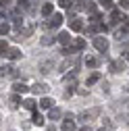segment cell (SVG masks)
Here are the masks:
<instances>
[{"label":"cell","instance_id":"obj_5","mask_svg":"<svg viewBox=\"0 0 129 131\" xmlns=\"http://www.w3.org/2000/svg\"><path fill=\"white\" fill-rule=\"evenodd\" d=\"M4 56L10 58V60H17V58H21V52L17 50V48H8V50L4 52Z\"/></svg>","mask_w":129,"mask_h":131},{"label":"cell","instance_id":"obj_12","mask_svg":"<svg viewBox=\"0 0 129 131\" xmlns=\"http://www.w3.org/2000/svg\"><path fill=\"white\" fill-rule=\"evenodd\" d=\"M73 48H75V50H83V48H85V40H81V38H77V40L73 42Z\"/></svg>","mask_w":129,"mask_h":131},{"label":"cell","instance_id":"obj_23","mask_svg":"<svg viewBox=\"0 0 129 131\" xmlns=\"http://www.w3.org/2000/svg\"><path fill=\"white\" fill-rule=\"evenodd\" d=\"M8 31H10V25H8V23H2V25H0V34H2V36L8 34Z\"/></svg>","mask_w":129,"mask_h":131},{"label":"cell","instance_id":"obj_9","mask_svg":"<svg viewBox=\"0 0 129 131\" xmlns=\"http://www.w3.org/2000/svg\"><path fill=\"white\" fill-rule=\"evenodd\" d=\"M31 90H34V94H46V92H48V85H46V83H36Z\"/></svg>","mask_w":129,"mask_h":131},{"label":"cell","instance_id":"obj_13","mask_svg":"<svg viewBox=\"0 0 129 131\" xmlns=\"http://www.w3.org/2000/svg\"><path fill=\"white\" fill-rule=\"evenodd\" d=\"M52 10H54V4H44V6H42V15H44V17L52 15Z\"/></svg>","mask_w":129,"mask_h":131},{"label":"cell","instance_id":"obj_15","mask_svg":"<svg viewBox=\"0 0 129 131\" xmlns=\"http://www.w3.org/2000/svg\"><path fill=\"white\" fill-rule=\"evenodd\" d=\"M85 64H88V67H98V58H94V56H85Z\"/></svg>","mask_w":129,"mask_h":131},{"label":"cell","instance_id":"obj_30","mask_svg":"<svg viewBox=\"0 0 129 131\" xmlns=\"http://www.w3.org/2000/svg\"><path fill=\"white\" fill-rule=\"evenodd\" d=\"M127 60H129V52H127Z\"/></svg>","mask_w":129,"mask_h":131},{"label":"cell","instance_id":"obj_27","mask_svg":"<svg viewBox=\"0 0 129 131\" xmlns=\"http://www.w3.org/2000/svg\"><path fill=\"white\" fill-rule=\"evenodd\" d=\"M31 31H34L31 27H25V29H21V36H31Z\"/></svg>","mask_w":129,"mask_h":131},{"label":"cell","instance_id":"obj_16","mask_svg":"<svg viewBox=\"0 0 129 131\" xmlns=\"http://www.w3.org/2000/svg\"><path fill=\"white\" fill-rule=\"evenodd\" d=\"M40 106H42V108H52V100H50V98H42V100H40Z\"/></svg>","mask_w":129,"mask_h":131},{"label":"cell","instance_id":"obj_24","mask_svg":"<svg viewBox=\"0 0 129 131\" xmlns=\"http://www.w3.org/2000/svg\"><path fill=\"white\" fill-rule=\"evenodd\" d=\"M58 6H62V8H69V6H71V0H58Z\"/></svg>","mask_w":129,"mask_h":131},{"label":"cell","instance_id":"obj_4","mask_svg":"<svg viewBox=\"0 0 129 131\" xmlns=\"http://www.w3.org/2000/svg\"><path fill=\"white\" fill-rule=\"evenodd\" d=\"M123 69H125V62H123V60H112V62H110V71H112V73H121Z\"/></svg>","mask_w":129,"mask_h":131},{"label":"cell","instance_id":"obj_22","mask_svg":"<svg viewBox=\"0 0 129 131\" xmlns=\"http://www.w3.org/2000/svg\"><path fill=\"white\" fill-rule=\"evenodd\" d=\"M50 69H52V62H44L42 67H40V71H42V73H48Z\"/></svg>","mask_w":129,"mask_h":131},{"label":"cell","instance_id":"obj_28","mask_svg":"<svg viewBox=\"0 0 129 131\" xmlns=\"http://www.w3.org/2000/svg\"><path fill=\"white\" fill-rule=\"evenodd\" d=\"M121 8H125V10H129V0H121Z\"/></svg>","mask_w":129,"mask_h":131},{"label":"cell","instance_id":"obj_11","mask_svg":"<svg viewBox=\"0 0 129 131\" xmlns=\"http://www.w3.org/2000/svg\"><path fill=\"white\" fill-rule=\"evenodd\" d=\"M110 21H112V23H119V21H123V15H121V10H112V13H110Z\"/></svg>","mask_w":129,"mask_h":131},{"label":"cell","instance_id":"obj_21","mask_svg":"<svg viewBox=\"0 0 129 131\" xmlns=\"http://www.w3.org/2000/svg\"><path fill=\"white\" fill-rule=\"evenodd\" d=\"M52 42H54V38H52V36H44V38H42V46H50Z\"/></svg>","mask_w":129,"mask_h":131},{"label":"cell","instance_id":"obj_20","mask_svg":"<svg viewBox=\"0 0 129 131\" xmlns=\"http://www.w3.org/2000/svg\"><path fill=\"white\" fill-rule=\"evenodd\" d=\"M19 102H21V98H19V94H15V96H10V106L15 108V106H19Z\"/></svg>","mask_w":129,"mask_h":131},{"label":"cell","instance_id":"obj_1","mask_svg":"<svg viewBox=\"0 0 129 131\" xmlns=\"http://www.w3.org/2000/svg\"><path fill=\"white\" fill-rule=\"evenodd\" d=\"M98 114H100V108H92L90 112H88V110H85V112H81V114H79V119L85 121V123H90L94 117H98Z\"/></svg>","mask_w":129,"mask_h":131},{"label":"cell","instance_id":"obj_18","mask_svg":"<svg viewBox=\"0 0 129 131\" xmlns=\"http://www.w3.org/2000/svg\"><path fill=\"white\" fill-rule=\"evenodd\" d=\"M23 106H25L27 110H31V112L36 110V102H34V100H25V102H23Z\"/></svg>","mask_w":129,"mask_h":131},{"label":"cell","instance_id":"obj_2","mask_svg":"<svg viewBox=\"0 0 129 131\" xmlns=\"http://www.w3.org/2000/svg\"><path fill=\"white\" fill-rule=\"evenodd\" d=\"M94 46H96V50H100V52L108 50V42L104 38H94Z\"/></svg>","mask_w":129,"mask_h":131},{"label":"cell","instance_id":"obj_7","mask_svg":"<svg viewBox=\"0 0 129 131\" xmlns=\"http://www.w3.org/2000/svg\"><path fill=\"white\" fill-rule=\"evenodd\" d=\"M58 42H60L62 46H69V44H71V38H69L67 31H60V34H58Z\"/></svg>","mask_w":129,"mask_h":131},{"label":"cell","instance_id":"obj_26","mask_svg":"<svg viewBox=\"0 0 129 131\" xmlns=\"http://www.w3.org/2000/svg\"><path fill=\"white\" fill-rule=\"evenodd\" d=\"M0 50H2V54H4L6 50H8V44H6L4 40H2V42H0Z\"/></svg>","mask_w":129,"mask_h":131},{"label":"cell","instance_id":"obj_8","mask_svg":"<svg viewBox=\"0 0 129 131\" xmlns=\"http://www.w3.org/2000/svg\"><path fill=\"white\" fill-rule=\"evenodd\" d=\"M31 121H34V125H38V127L44 125V117H42L40 112H36V110H34V114H31Z\"/></svg>","mask_w":129,"mask_h":131},{"label":"cell","instance_id":"obj_19","mask_svg":"<svg viewBox=\"0 0 129 131\" xmlns=\"http://www.w3.org/2000/svg\"><path fill=\"white\" fill-rule=\"evenodd\" d=\"M50 119H52V121L60 119V110H58V108H50Z\"/></svg>","mask_w":129,"mask_h":131},{"label":"cell","instance_id":"obj_14","mask_svg":"<svg viewBox=\"0 0 129 131\" xmlns=\"http://www.w3.org/2000/svg\"><path fill=\"white\" fill-rule=\"evenodd\" d=\"M13 90L17 92V94H25V92H27V85H25V83H15Z\"/></svg>","mask_w":129,"mask_h":131},{"label":"cell","instance_id":"obj_25","mask_svg":"<svg viewBox=\"0 0 129 131\" xmlns=\"http://www.w3.org/2000/svg\"><path fill=\"white\" fill-rule=\"evenodd\" d=\"M19 8L27 10V8H29V2H27V0H19Z\"/></svg>","mask_w":129,"mask_h":131},{"label":"cell","instance_id":"obj_29","mask_svg":"<svg viewBox=\"0 0 129 131\" xmlns=\"http://www.w3.org/2000/svg\"><path fill=\"white\" fill-rule=\"evenodd\" d=\"M79 131H92L90 127H81V129H79Z\"/></svg>","mask_w":129,"mask_h":131},{"label":"cell","instance_id":"obj_17","mask_svg":"<svg viewBox=\"0 0 129 131\" xmlns=\"http://www.w3.org/2000/svg\"><path fill=\"white\" fill-rule=\"evenodd\" d=\"M96 81H100V73H92V75L88 77V85H92V83H96Z\"/></svg>","mask_w":129,"mask_h":131},{"label":"cell","instance_id":"obj_6","mask_svg":"<svg viewBox=\"0 0 129 131\" xmlns=\"http://www.w3.org/2000/svg\"><path fill=\"white\" fill-rule=\"evenodd\" d=\"M60 129H62V131H75V123H73V119L69 117L67 121H64V123L60 125Z\"/></svg>","mask_w":129,"mask_h":131},{"label":"cell","instance_id":"obj_3","mask_svg":"<svg viewBox=\"0 0 129 131\" xmlns=\"http://www.w3.org/2000/svg\"><path fill=\"white\" fill-rule=\"evenodd\" d=\"M60 23H62V15L60 13H56V15H52L50 17V21H48V27H60Z\"/></svg>","mask_w":129,"mask_h":131},{"label":"cell","instance_id":"obj_10","mask_svg":"<svg viewBox=\"0 0 129 131\" xmlns=\"http://www.w3.org/2000/svg\"><path fill=\"white\" fill-rule=\"evenodd\" d=\"M69 25H71V29H73V31H81V29H83V23L79 21V19H73V21H69Z\"/></svg>","mask_w":129,"mask_h":131}]
</instances>
